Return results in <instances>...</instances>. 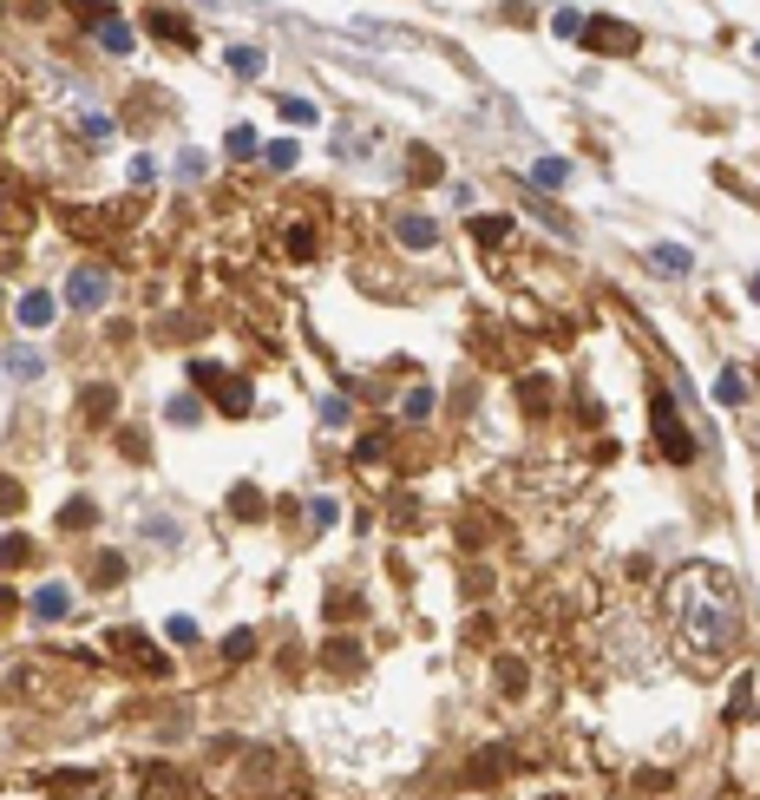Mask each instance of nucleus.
Segmentation results:
<instances>
[{
	"label": "nucleus",
	"mask_w": 760,
	"mask_h": 800,
	"mask_svg": "<svg viewBox=\"0 0 760 800\" xmlns=\"http://www.w3.org/2000/svg\"><path fill=\"white\" fill-rule=\"evenodd\" d=\"M394 237L407 243V249H433V237H439V230H433V216H400V224H394Z\"/></svg>",
	"instance_id": "nucleus-9"
},
{
	"label": "nucleus",
	"mask_w": 760,
	"mask_h": 800,
	"mask_svg": "<svg viewBox=\"0 0 760 800\" xmlns=\"http://www.w3.org/2000/svg\"><path fill=\"white\" fill-rule=\"evenodd\" d=\"M0 512H20V486H7V479H0Z\"/></svg>",
	"instance_id": "nucleus-33"
},
{
	"label": "nucleus",
	"mask_w": 760,
	"mask_h": 800,
	"mask_svg": "<svg viewBox=\"0 0 760 800\" xmlns=\"http://www.w3.org/2000/svg\"><path fill=\"white\" fill-rule=\"evenodd\" d=\"M649 263H655L662 276H688V263H695V256H688L682 243H655V249H649Z\"/></svg>",
	"instance_id": "nucleus-10"
},
{
	"label": "nucleus",
	"mask_w": 760,
	"mask_h": 800,
	"mask_svg": "<svg viewBox=\"0 0 760 800\" xmlns=\"http://www.w3.org/2000/svg\"><path fill=\"white\" fill-rule=\"evenodd\" d=\"M669 604H675V624H682V637H688L695 656H721V649L740 643V591H734L728 571L688 564V571L675 577Z\"/></svg>",
	"instance_id": "nucleus-1"
},
{
	"label": "nucleus",
	"mask_w": 760,
	"mask_h": 800,
	"mask_svg": "<svg viewBox=\"0 0 760 800\" xmlns=\"http://www.w3.org/2000/svg\"><path fill=\"white\" fill-rule=\"evenodd\" d=\"M230 152H236V158H249V152H256V131L236 125V131H230Z\"/></svg>",
	"instance_id": "nucleus-31"
},
{
	"label": "nucleus",
	"mask_w": 760,
	"mask_h": 800,
	"mask_svg": "<svg viewBox=\"0 0 760 800\" xmlns=\"http://www.w3.org/2000/svg\"><path fill=\"white\" fill-rule=\"evenodd\" d=\"M655 440H662V453L675 459V466H688V459H695V433H688L682 427V413H675V400L669 394H655Z\"/></svg>",
	"instance_id": "nucleus-3"
},
{
	"label": "nucleus",
	"mask_w": 760,
	"mask_h": 800,
	"mask_svg": "<svg viewBox=\"0 0 760 800\" xmlns=\"http://www.w3.org/2000/svg\"><path fill=\"white\" fill-rule=\"evenodd\" d=\"M748 295H754V302H760V276H754V282H748Z\"/></svg>",
	"instance_id": "nucleus-34"
},
{
	"label": "nucleus",
	"mask_w": 760,
	"mask_h": 800,
	"mask_svg": "<svg viewBox=\"0 0 760 800\" xmlns=\"http://www.w3.org/2000/svg\"><path fill=\"white\" fill-rule=\"evenodd\" d=\"M754 53H760V46H754Z\"/></svg>",
	"instance_id": "nucleus-35"
},
{
	"label": "nucleus",
	"mask_w": 760,
	"mask_h": 800,
	"mask_svg": "<svg viewBox=\"0 0 760 800\" xmlns=\"http://www.w3.org/2000/svg\"><path fill=\"white\" fill-rule=\"evenodd\" d=\"M309 519L315 525H334V519H341V506H334V498H309Z\"/></svg>",
	"instance_id": "nucleus-26"
},
{
	"label": "nucleus",
	"mask_w": 760,
	"mask_h": 800,
	"mask_svg": "<svg viewBox=\"0 0 760 800\" xmlns=\"http://www.w3.org/2000/svg\"><path fill=\"white\" fill-rule=\"evenodd\" d=\"M230 506H236V519H256L262 498H256V486H236V492H230Z\"/></svg>",
	"instance_id": "nucleus-21"
},
{
	"label": "nucleus",
	"mask_w": 760,
	"mask_h": 800,
	"mask_svg": "<svg viewBox=\"0 0 760 800\" xmlns=\"http://www.w3.org/2000/svg\"><path fill=\"white\" fill-rule=\"evenodd\" d=\"M20 322L27 328H46V322H53V295H20Z\"/></svg>",
	"instance_id": "nucleus-13"
},
{
	"label": "nucleus",
	"mask_w": 760,
	"mask_h": 800,
	"mask_svg": "<svg viewBox=\"0 0 760 800\" xmlns=\"http://www.w3.org/2000/svg\"><path fill=\"white\" fill-rule=\"evenodd\" d=\"M164 413H171V427H197V413H204V407H197L191 394H177V400H171V407H164Z\"/></svg>",
	"instance_id": "nucleus-20"
},
{
	"label": "nucleus",
	"mask_w": 760,
	"mask_h": 800,
	"mask_svg": "<svg viewBox=\"0 0 760 800\" xmlns=\"http://www.w3.org/2000/svg\"><path fill=\"white\" fill-rule=\"evenodd\" d=\"M164 637H171V643H197V624H191V616H171V624H164Z\"/></svg>",
	"instance_id": "nucleus-29"
},
{
	"label": "nucleus",
	"mask_w": 760,
	"mask_h": 800,
	"mask_svg": "<svg viewBox=\"0 0 760 800\" xmlns=\"http://www.w3.org/2000/svg\"><path fill=\"white\" fill-rule=\"evenodd\" d=\"M92 27H98V46H106V53H131V27L118 20V13H92Z\"/></svg>",
	"instance_id": "nucleus-7"
},
{
	"label": "nucleus",
	"mask_w": 760,
	"mask_h": 800,
	"mask_svg": "<svg viewBox=\"0 0 760 800\" xmlns=\"http://www.w3.org/2000/svg\"><path fill=\"white\" fill-rule=\"evenodd\" d=\"M322 420H328V427H348V400H341V394L322 400Z\"/></svg>",
	"instance_id": "nucleus-32"
},
{
	"label": "nucleus",
	"mask_w": 760,
	"mask_h": 800,
	"mask_svg": "<svg viewBox=\"0 0 760 800\" xmlns=\"http://www.w3.org/2000/svg\"><path fill=\"white\" fill-rule=\"evenodd\" d=\"M584 40L597 46V53H636L643 46V33L630 20H610V13H597V20H584Z\"/></svg>",
	"instance_id": "nucleus-4"
},
{
	"label": "nucleus",
	"mask_w": 760,
	"mask_h": 800,
	"mask_svg": "<svg viewBox=\"0 0 760 800\" xmlns=\"http://www.w3.org/2000/svg\"><path fill=\"white\" fill-rule=\"evenodd\" d=\"M262 158H269V164H276V171H289V164H295L302 152H295V138H276V145H269V152H262Z\"/></svg>",
	"instance_id": "nucleus-22"
},
{
	"label": "nucleus",
	"mask_w": 760,
	"mask_h": 800,
	"mask_svg": "<svg viewBox=\"0 0 760 800\" xmlns=\"http://www.w3.org/2000/svg\"><path fill=\"white\" fill-rule=\"evenodd\" d=\"M66 610H73V591H66V584H40V591H33V616H46V624H59Z\"/></svg>",
	"instance_id": "nucleus-6"
},
{
	"label": "nucleus",
	"mask_w": 760,
	"mask_h": 800,
	"mask_svg": "<svg viewBox=\"0 0 760 800\" xmlns=\"http://www.w3.org/2000/svg\"><path fill=\"white\" fill-rule=\"evenodd\" d=\"M112 649H125V656L138 663V670H151V676L164 670V656H158V649H151V643H138V637H131V630H112Z\"/></svg>",
	"instance_id": "nucleus-8"
},
{
	"label": "nucleus",
	"mask_w": 760,
	"mask_h": 800,
	"mask_svg": "<svg viewBox=\"0 0 760 800\" xmlns=\"http://www.w3.org/2000/svg\"><path fill=\"white\" fill-rule=\"evenodd\" d=\"M557 33H564V40H577V33H584V13L577 7H564V13H557V20H551Z\"/></svg>",
	"instance_id": "nucleus-27"
},
{
	"label": "nucleus",
	"mask_w": 760,
	"mask_h": 800,
	"mask_svg": "<svg viewBox=\"0 0 760 800\" xmlns=\"http://www.w3.org/2000/svg\"><path fill=\"white\" fill-rule=\"evenodd\" d=\"M289 256H295V263L315 256V237H309V230H289Z\"/></svg>",
	"instance_id": "nucleus-30"
},
{
	"label": "nucleus",
	"mask_w": 760,
	"mask_h": 800,
	"mask_svg": "<svg viewBox=\"0 0 760 800\" xmlns=\"http://www.w3.org/2000/svg\"><path fill=\"white\" fill-rule=\"evenodd\" d=\"M715 400H721V407H740V400H748V380H740V368H721Z\"/></svg>",
	"instance_id": "nucleus-11"
},
{
	"label": "nucleus",
	"mask_w": 760,
	"mask_h": 800,
	"mask_svg": "<svg viewBox=\"0 0 760 800\" xmlns=\"http://www.w3.org/2000/svg\"><path fill=\"white\" fill-rule=\"evenodd\" d=\"M282 119H289V125H315V106H309V98H282Z\"/></svg>",
	"instance_id": "nucleus-23"
},
{
	"label": "nucleus",
	"mask_w": 760,
	"mask_h": 800,
	"mask_svg": "<svg viewBox=\"0 0 760 800\" xmlns=\"http://www.w3.org/2000/svg\"><path fill=\"white\" fill-rule=\"evenodd\" d=\"M564 177H570V164H564V158H537V164H531V184H545V191H557Z\"/></svg>",
	"instance_id": "nucleus-12"
},
{
	"label": "nucleus",
	"mask_w": 760,
	"mask_h": 800,
	"mask_svg": "<svg viewBox=\"0 0 760 800\" xmlns=\"http://www.w3.org/2000/svg\"><path fill=\"white\" fill-rule=\"evenodd\" d=\"M223 656H230V663H243V656H256V637H249V630H236V637L223 643Z\"/></svg>",
	"instance_id": "nucleus-24"
},
{
	"label": "nucleus",
	"mask_w": 760,
	"mask_h": 800,
	"mask_svg": "<svg viewBox=\"0 0 760 800\" xmlns=\"http://www.w3.org/2000/svg\"><path fill=\"white\" fill-rule=\"evenodd\" d=\"M7 374H13V380H40V374H46V361L20 348V355H7Z\"/></svg>",
	"instance_id": "nucleus-15"
},
{
	"label": "nucleus",
	"mask_w": 760,
	"mask_h": 800,
	"mask_svg": "<svg viewBox=\"0 0 760 800\" xmlns=\"http://www.w3.org/2000/svg\"><path fill=\"white\" fill-rule=\"evenodd\" d=\"M106 295H112V276L106 270H73V276H66V309L92 315V309H106Z\"/></svg>",
	"instance_id": "nucleus-5"
},
{
	"label": "nucleus",
	"mask_w": 760,
	"mask_h": 800,
	"mask_svg": "<svg viewBox=\"0 0 760 800\" xmlns=\"http://www.w3.org/2000/svg\"><path fill=\"white\" fill-rule=\"evenodd\" d=\"M92 577H98V584H118V577H125V558H112V552H106V558H98V571H92Z\"/></svg>",
	"instance_id": "nucleus-28"
},
{
	"label": "nucleus",
	"mask_w": 760,
	"mask_h": 800,
	"mask_svg": "<svg viewBox=\"0 0 760 800\" xmlns=\"http://www.w3.org/2000/svg\"><path fill=\"white\" fill-rule=\"evenodd\" d=\"M427 413H433V388H413L407 394V420H427Z\"/></svg>",
	"instance_id": "nucleus-25"
},
{
	"label": "nucleus",
	"mask_w": 760,
	"mask_h": 800,
	"mask_svg": "<svg viewBox=\"0 0 760 800\" xmlns=\"http://www.w3.org/2000/svg\"><path fill=\"white\" fill-rule=\"evenodd\" d=\"M472 237L479 243H505L512 237V216H472Z\"/></svg>",
	"instance_id": "nucleus-14"
},
{
	"label": "nucleus",
	"mask_w": 760,
	"mask_h": 800,
	"mask_svg": "<svg viewBox=\"0 0 760 800\" xmlns=\"http://www.w3.org/2000/svg\"><path fill=\"white\" fill-rule=\"evenodd\" d=\"M230 73L256 79V73H262V53H256V46H230Z\"/></svg>",
	"instance_id": "nucleus-17"
},
{
	"label": "nucleus",
	"mask_w": 760,
	"mask_h": 800,
	"mask_svg": "<svg viewBox=\"0 0 760 800\" xmlns=\"http://www.w3.org/2000/svg\"><path fill=\"white\" fill-rule=\"evenodd\" d=\"M191 374H197V380H204V388L216 394V407H223V413H249V407H256V388H249L243 374H223L216 361H197Z\"/></svg>",
	"instance_id": "nucleus-2"
},
{
	"label": "nucleus",
	"mask_w": 760,
	"mask_h": 800,
	"mask_svg": "<svg viewBox=\"0 0 760 800\" xmlns=\"http://www.w3.org/2000/svg\"><path fill=\"white\" fill-rule=\"evenodd\" d=\"M151 27H158L164 40H184V46H191V20H184V13H151Z\"/></svg>",
	"instance_id": "nucleus-16"
},
{
	"label": "nucleus",
	"mask_w": 760,
	"mask_h": 800,
	"mask_svg": "<svg viewBox=\"0 0 760 800\" xmlns=\"http://www.w3.org/2000/svg\"><path fill=\"white\" fill-rule=\"evenodd\" d=\"M92 519H98V506H92V498H73V506L59 512V525H73V531H86Z\"/></svg>",
	"instance_id": "nucleus-18"
},
{
	"label": "nucleus",
	"mask_w": 760,
	"mask_h": 800,
	"mask_svg": "<svg viewBox=\"0 0 760 800\" xmlns=\"http://www.w3.org/2000/svg\"><path fill=\"white\" fill-rule=\"evenodd\" d=\"M27 558H33L27 538H0V571H13V564H27Z\"/></svg>",
	"instance_id": "nucleus-19"
}]
</instances>
